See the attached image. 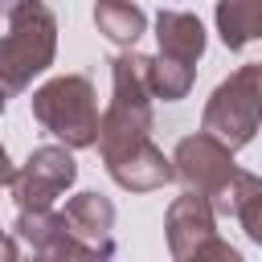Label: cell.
Returning a JSON list of instances; mask_svg holds the SVG:
<instances>
[{
  "label": "cell",
  "instance_id": "6da1fadb",
  "mask_svg": "<svg viewBox=\"0 0 262 262\" xmlns=\"http://www.w3.org/2000/svg\"><path fill=\"white\" fill-rule=\"evenodd\" d=\"M57 53V16L41 0H29L8 16V33L0 37V86L4 94H20L37 74L53 66Z\"/></svg>",
  "mask_w": 262,
  "mask_h": 262
},
{
  "label": "cell",
  "instance_id": "7a4b0ae2",
  "mask_svg": "<svg viewBox=\"0 0 262 262\" xmlns=\"http://www.w3.org/2000/svg\"><path fill=\"white\" fill-rule=\"evenodd\" d=\"M33 119L66 147H94L98 139V94L86 74H57L33 90Z\"/></svg>",
  "mask_w": 262,
  "mask_h": 262
},
{
  "label": "cell",
  "instance_id": "3957f363",
  "mask_svg": "<svg viewBox=\"0 0 262 262\" xmlns=\"http://www.w3.org/2000/svg\"><path fill=\"white\" fill-rule=\"evenodd\" d=\"M258 123H262V66L250 61V66L233 70L209 94L205 115H201V131L217 135L229 151H237L258 135Z\"/></svg>",
  "mask_w": 262,
  "mask_h": 262
},
{
  "label": "cell",
  "instance_id": "277c9868",
  "mask_svg": "<svg viewBox=\"0 0 262 262\" xmlns=\"http://www.w3.org/2000/svg\"><path fill=\"white\" fill-rule=\"evenodd\" d=\"M164 233H168V254L176 262H242V254L217 233V213L209 196L192 188L168 205Z\"/></svg>",
  "mask_w": 262,
  "mask_h": 262
},
{
  "label": "cell",
  "instance_id": "5b68a950",
  "mask_svg": "<svg viewBox=\"0 0 262 262\" xmlns=\"http://www.w3.org/2000/svg\"><path fill=\"white\" fill-rule=\"evenodd\" d=\"M74 180H78L74 147H66V143H45V147H33V151H29V160L12 172L8 188H12L16 209H49Z\"/></svg>",
  "mask_w": 262,
  "mask_h": 262
},
{
  "label": "cell",
  "instance_id": "8992f818",
  "mask_svg": "<svg viewBox=\"0 0 262 262\" xmlns=\"http://www.w3.org/2000/svg\"><path fill=\"white\" fill-rule=\"evenodd\" d=\"M168 160H172V176L184 180V188H192L201 196H217L225 188V180L233 176V168H237L233 151L217 135H209V131L184 135Z\"/></svg>",
  "mask_w": 262,
  "mask_h": 262
},
{
  "label": "cell",
  "instance_id": "52a82bcc",
  "mask_svg": "<svg viewBox=\"0 0 262 262\" xmlns=\"http://www.w3.org/2000/svg\"><path fill=\"white\" fill-rule=\"evenodd\" d=\"M102 164H106V176L127 192H156L172 180V160L151 143V135L123 147V151L102 156Z\"/></svg>",
  "mask_w": 262,
  "mask_h": 262
},
{
  "label": "cell",
  "instance_id": "ba28073f",
  "mask_svg": "<svg viewBox=\"0 0 262 262\" xmlns=\"http://www.w3.org/2000/svg\"><path fill=\"white\" fill-rule=\"evenodd\" d=\"M66 229L86 250V258H111L115 254V205L102 192H78L66 201Z\"/></svg>",
  "mask_w": 262,
  "mask_h": 262
},
{
  "label": "cell",
  "instance_id": "9c48e42d",
  "mask_svg": "<svg viewBox=\"0 0 262 262\" xmlns=\"http://www.w3.org/2000/svg\"><path fill=\"white\" fill-rule=\"evenodd\" d=\"M12 237L25 242L37 258H53V262H61V258H86V250L74 242V233L66 229V217L53 213V205L49 209H20L16 225H12Z\"/></svg>",
  "mask_w": 262,
  "mask_h": 262
},
{
  "label": "cell",
  "instance_id": "30bf717a",
  "mask_svg": "<svg viewBox=\"0 0 262 262\" xmlns=\"http://www.w3.org/2000/svg\"><path fill=\"white\" fill-rule=\"evenodd\" d=\"M209 205L217 217H237L250 242H262V180L254 172L233 168V176L217 196H209Z\"/></svg>",
  "mask_w": 262,
  "mask_h": 262
},
{
  "label": "cell",
  "instance_id": "8fae6325",
  "mask_svg": "<svg viewBox=\"0 0 262 262\" xmlns=\"http://www.w3.org/2000/svg\"><path fill=\"white\" fill-rule=\"evenodd\" d=\"M156 41H160V53L164 57H176V61L196 66L201 53H205V25H201L196 12L160 8V16H156Z\"/></svg>",
  "mask_w": 262,
  "mask_h": 262
},
{
  "label": "cell",
  "instance_id": "7c38bea8",
  "mask_svg": "<svg viewBox=\"0 0 262 262\" xmlns=\"http://www.w3.org/2000/svg\"><path fill=\"white\" fill-rule=\"evenodd\" d=\"M111 98L127 106H151V86H147V53H135L127 45L123 53L111 57Z\"/></svg>",
  "mask_w": 262,
  "mask_h": 262
},
{
  "label": "cell",
  "instance_id": "4fadbf2b",
  "mask_svg": "<svg viewBox=\"0 0 262 262\" xmlns=\"http://www.w3.org/2000/svg\"><path fill=\"white\" fill-rule=\"evenodd\" d=\"M217 33L225 49H246L262 37V0H217Z\"/></svg>",
  "mask_w": 262,
  "mask_h": 262
},
{
  "label": "cell",
  "instance_id": "5bb4252c",
  "mask_svg": "<svg viewBox=\"0 0 262 262\" xmlns=\"http://www.w3.org/2000/svg\"><path fill=\"white\" fill-rule=\"evenodd\" d=\"M94 25H98V33L106 41H115V45L127 49V45H135L143 37L147 12L139 4H131V0H98L94 4Z\"/></svg>",
  "mask_w": 262,
  "mask_h": 262
},
{
  "label": "cell",
  "instance_id": "9a60e30c",
  "mask_svg": "<svg viewBox=\"0 0 262 262\" xmlns=\"http://www.w3.org/2000/svg\"><path fill=\"white\" fill-rule=\"evenodd\" d=\"M192 66L188 61H176V57H147V86H151V98H164V102H180L188 98L192 90Z\"/></svg>",
  "mask_w": 262,
  "mask_h": 262
},
{
  "label": "cell",
  "instance_id": "2e32d148",
  "mask_svg": "<svg viewBox=\"0 0 262 262\" xmlns=\"http://www.w3.org/2000/svg\"><path fill=\"white\" fill-rule=\"evenodd\" d=\"M16 254H20L16 237H12L8 229H0V262H16Z\"/></svg>",
  "mask_w": 262,
  "mask_h": 262
},
{
  "label": "cell",
  "instance_id": "e0dca14e",
  "mask_svg": "<svg viewBox=\"0 0 262 262\" xmlns=\"http://www.w3.org/2000/svg\"><path fill=\"white\" fill-rule=\"evenodd\" d=\"M12 172H16V164L8 160V151H4V143H0V188H8V180H12Z\"/></svg>",
  "mask_w": 262,
  "mask_h": 262
},
{
  "label": "cell",
  "instance_id": "ac0fdd59",
  "mask_svg": "<svg viewBox=\"0 0 262 262\" xmlns=\"http://www.w3.org/2000/svg\"><path fill=\"white\" fill-rule=\"evenodd\" d=\"M29 0H0V16H12L16 8H25Z\"/></svg>",
  "mask_w": 262,
  "mask_h": 262
},
{
  "label": "cell",
  "instance_id": "d6986e66",
  "mask_svg": "<svg viewBox=\"0 0 262 262\" xmlns=\"http://www.w3.org/2000/svg\"><path fill=\"white\" fill-rule=\"evenodd\" d=\"M4 102H8V94H4V86H0V115H4Z\"/></svg>",
  "mask_w": 262,
  "mask_h": 262
}]
</instances>
